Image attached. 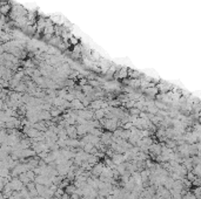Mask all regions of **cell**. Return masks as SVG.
Listing matches in <instances>:
<instances>
[{
  "mask_svg": "<svg viewBox=\"0 0 201 199\" xmlns=\"http://www.w3.org/2000/svg\"><path fill=\"white\" fill-rule=\"evenodd\" d=\"M118 126V120H108L106 118V122L102 125V129L106 130V131H109V132H113Z\"/></svg>",
  "mask_w": 201,
  "mask_h": 199,
  "instance_id": "1",
  "label": "cell"
},
{
  "mask_svg": "<svg viewBox=\"0 0 201 199\" xmlns=\"http://www.w3.org/2000/svg\"><path fill=\"white\" fill-rule=\"evenodd\" d=\"M10 185H11V187H12V190L13 191H20L25 185L21 183V180L18 178V177H13L11 180H10Z\"/></svg>",
  "mask_w": 201,
  "mask_h": 199,
  "instance_id": "2",
  "label": "cell"
},
{
  "mask_svg": "<svg viewBox=\"0 0 201 199\" xmlns=\"http://www.w3.org/2000/svg\"><path fill=\"white\" fill-rule=\"evenodd\" d=\"M111 142H112V132H109V131H103L100 136V143H102V144L106 145V147H108V145L111 144Z\"/></svg>",
  "mask_w": 201,
  "mask_h": 199,
  "instance_id": "3",
  "label": "cell"
},
{
  "mask_svg": "<svg viewBox=\"0 0 201 199\" xmlns=\"http://www.w3.org/2000/svg\"><path fill=\"white\" fill-rule=\"evenodd\" d=\"M114 78H118V80H124V78H127L128 77V68L126 67H123L120 69H118L114 75H113Z\"/></svg>",
  "mask_w": 201,
  "mask_h": 199,
  "instance_id": "4",
  "label": "cell"
},
{
  "mask_svg": "<svg viewBox=\"0 0 201 199\" xmlns=\"http://www.w3.org/2000/svg\"><path fill=\"white\" fill-rule=\"evenodd\" d=\"M66 134L68 136V138H78V134H76V125H67L65 128Z\"/></svg>",
  "mask_w": 201,
  "mask_h": 199,
  "instance_id": "5",
  "label": "cell"
},
{
  "mask_svg": "<svg viewBox=\"0 0 201 199\" xmlns=\"http://www.w3.org/2000/svg\"><path fill=\"white\" fill-rule=\"evenodd\" d=\"M70 105H71V109L73 110H82V109H86L84 107V104L81 103V101L78 99H74L72 102H70Z\"/></svg>",
  "mask_w": 201,
  "mask_h": 199,
  "instance_id": "6",
  "label": "cell"
},
{
  "mask_svg": "<svg viewBox=\"0 0 201 199\" xmlns=\"http://www.w3.org/2000/svg\"><path fill=\"white\" fill-rule=\"evenodd\" d=\"M112 159V162L115 164V165H119L121 163H124V158H123V153H118V152H114L112 155V157H109Z\"/></svg>",
  "mask_w": 201,
  "mask_h": 199,
  "instance_id": "7",
  "label": "cell"
},
{
  "mask_svg": "<svg viewBox=\"0 0 201 199\" xmlns=\"http://www.w3.org/2000/svg\"><path fill=\"white\" fill-rule=\"evenodd\" d=\"M80 89H81V92H82L85 95H91V94L94 93V88H93L92 86H89L88 83L85 84V86H82V87H80Z\"/></svg>",
  "mask_w": 201,
  "mask_h": 199,
  "instance_id": "8",
  "label": "cell"
},
{
  "mask_svg": "<svg viewBox=\"0 0 201 199\" xmlns=\"http://www.w3.org/2000/svg\"><path fill=\"white\" fill-rule=\"evenodd\" d=\"M105 115H106V113H105V109H97V110H94V120H101V118H103L105 117Z\"/></svg>",
  "mask_w": 201,
  "mask_h": 199,
  "instance_id": "9",
  "label": "cell"
},
{
  "mask_svg": "<svg viewBox=\"0 0 201 199\" xmlns=\"http://www.w3.org/2000/svg\"><path fill=\"white\" fill-rule=\"evenodd\" d=\"M76 126V134L78 136H84L87 134V129H86V125L85 124H78Z\"/></svg>",
  "mask_w": 201,
  "mask_h": 199,
  "instance_id": "10",
  "label": "cell"
},
{
  "mask_svg": "<svg viewBox=\"0 0 201 199\" xmlns=\"http://www.w3.org/2000/svg\"><path fill=\"white\" fill-rule=\"evenodd\" d=\"M88 164H91V165H94V164H97L98 162H100V159L95 156V155H88V158H87V161H86Z\"/></svg>",
  "mask_w": 201,
  "mask_h": 199,
  "instance_id": "11",
  "label": "cell"
},
{
  "mask_svg": "<svg viewBox=\"0 0 201 199\" xmlns=\"http://www.w3.org/2000/svg\"><path fill=\"white\" fill-rule=\"evenodd\" d=\"M46 186L45 185H41V184H35V190H37V192H38V196H43L44 193H45V191H46Z\"/></svg>",
  "mask_w": 201,
  "mask_h": 199,
  "instance_id": "12",
  "label": "cell"
},
{
  "mask_svg": "<svg viewBox=\"0 0 201 199\" xmlns=\"http://www.w3.org/2000/svg\"><path fill=\"white\" fill-rule=\"evenodd\" d=\"M102 132H103L102 128H93V129H91V130H89V132H88V134H91V135H93V136H98V137H100Z\"/></svg>",
  "mask_w": 201,
  "mask_h": 199,
  "instance_id": "13",
  "label": "cell"
},
{
  "mask_svg": "<svg viewBox=\"0 0 201 199\" xmlns=\"http://www.w3.org/2000/svg\"><path fill=\"white\" fill-rule=\"evenodd\" d=\"M76 189V185H74V184H71V183H70V184H68V185H67V186H66V187H65L64 190H65V192H66V193H68V195H72V193H74Z\"/></svg>",
  "mask_w": 201,
  "mask_h": 199,
  "instance_id": "14",
  "label": "cell"
},
{
  "mask_svg": "<svg viewBox=\"0 0 201 199\" xmlns=\"http://www.w3.org/2000/svg\"><path fill=\"white\" fill-rule=\"evenodd\" d=\"M158 111H159V109H158L154 104H153V105H148L147 109H146V113H148V114H151V115H156Z\"/></svg>",
  "mask_w": 201,
  "mask_h": 199,
  "instance_id": "15",
  "label": "cell"
},
{
  "mask_svg": "<svg viewBox=\"0 0 201 199\" xmlns=\"http://www.w3.org/2000/svg\"><path fill=\"white\" fill-rule=\"evenodd\" d=\"M128 76H131V78H139L141 74L138 72V70H132V69H128Z\"/></svg>",
  "mask_w": 201,
  "mask_h": 199,
  "instance_id": "16",
  "label": "cell"
},
{
  "mask_svg": "<svg viewBox=\"0 0 201 199\" xmlns=\"http://www.w3.org/2000/svg\"><path fill=\"white\" fill-rule=\"evenodd\" d=\"M185 178H186L187 180H189V182L192 183V182H194V180H195L197 178H199V177H197V176L193 174L192 171H188V172H187V174L185 176Z\"/></svg>",
  "mask_w": 201,
  "mask_h": 199,
  "instance_id": "17",
  "label": "cell"
},
{
  "mask_svg": "<svg viewBox=\"0 0 201 199\" xmlns=\"http://www.w3.org/2000/svg\"><path fill=\"white\" fill-rule=\"evenodd\" d=\"M67 89L66 88H61V89H59V90H56V96H59V97H61V99H64L66 95H67Z\"/></svg>",
  "mask_w": 201,
  "mask_h": 199,
  "instance_id": "18",
  "label": "cell"
},
{
  "mask_svg": "<svg viewBox=\"0 0 201 199\" xmlns=\"http://www.w3.org/2000/svg\"><path fill=\"white\" fill-rule=\"evenodd\" d=\"M64 193H65V190L58 186V189H56V190L54 191V196H53V197H55V198L59 199L60 197H61V196H62V195H64Z\"/></svg>",
  "mask_w": 201,
  "mask_h": 199,
  "instance_id": "19",
  "label": "cell"
},
{
  "mask_svg": "<svg viewBox=\"0 0 201 199\" xmlns=\"http://www.w3.org/2000/svg\"><path fill=\"white\" fill-rule=\"evenodd\" d=\"M93 148H94V145L88 142V143H86V144L82 147V150H84L85 152H87V153H91V151L93 150Z\"/></svg>",
  "mask_w": 201,
  "mask_h": 199,
  "instance_id": "20",
  "label": "cell"
},
{
  "mask_svg": "<svg viewBox=\"0 0 201 199\" xmlns=\"http://www.w3.org/2000/svg\"><path fill=\"white\" fill-rule=\"evenodd\" d=\"M192 172L195 174L197 177L200 178L201 174V170H200V164H197V165H193V169H192Z\"/></svg>",
  "mask_w": 201,
  "mask_h": 199,
  "instance_id": "21",
  "label": "cell"
},
{
  "mask_svg": "<svg viewBox=\"0 0 201 199\" xmlns=\"http://www.w3.org/2000/svg\"><path fill=\"white\" fill-rule=\"evenodd\" d=\"M18 178H19V179L21 180V183H23L24 185H26L27 183H29V182H31V180L28 179V177L26 176L25 172H24V174H19V176H18Z\"/></svg>",
  "mask_w": 201,
  "mask_h": 199,
  "instance_id": "22",
  "label": "cell"
},
{
  "mask_svg": "<svg viewBox=\"0 0 201 199\" xmlns=\"http://www.w3.org/2000/svg\"><path fill=\"white\" fill-rule=\"evenodd\" d=\"M134 107H135V101L128 100L126 103H124V108L125 109H131V108H134Z\"/></svg>",
  "mask_w": 201,
  "mask_h": 199,
  "instance_id": "23",
  "label": "cell"
},
{
  "mask_svg": "<svg viewBox=\"0 0 201 199\" xmlns=\"http://www.w3.org/2000/svg\"><path fill=\"white\" fill-rule=\"evenodd\" d=\"M56 144H58L59 149H65V148H66V139L58 138V141H56Z\"/></svg>",
  "mask_w": 201,
  "mask_h": 199,
  "instance_id": "24",
  "label": "cell"
},
{
  "mask_svg": "<svg viewBox=\"0 0 201 199\" xmlns=\"http://www.w3.org/2000/svg\"><path fill=\"white\" fill-rule=\"evenodd\" d=\"M68 42H70V45H72V46H76V45H79V39L76 38V36H70V39H68Z\"/></svg>",
  "mask_w": 201,
  "mask_h": 199,
  "instance_id": "25",
  "label": "cell"
},
{
  "mask_svg": "<svg viewBox=\"0 0 201 199\" xmlns=\"http://www.w3.org/2000/svg\"><path fill=\"white\" fill-rule=\"evenodd\" d=\"M191 159H192V163H193V165L200 164V156H199V155H195V156H191Z\"/></svg>",
  "mask_w": 201,
  "mask_h": 199,
  "instance_id": "26",
  "label": "cell"
},
{
  "mask_svg": "<svg viewBox=\"0 0 201 199\" xmlns=\"http://www.w3.org/2000/svg\"><path fill=\"white\" fill-rule=\"evenodd\" d=\"M139 113H140V110H139V109H136L135 107H134V108H131V109H128V114H129V115L138 116V115H139Z\"/></svg>",
  "mask_w": 201,
  "mask_h": 199,
  "instance_id": "27",
  "label": "cell"
},
{
  "mask_svg": "<svg viewBox=\"0 0 201 199\" xmlns=\"http://www.w3.org/2000/svg\"><path fill=\"white\" fill-rule=\"evenodd\" d=\"M182 197H183L185 199H197L195 198V196L193 195V192H192L191 190H188V191L185 193V196H182Z\"/></svg>",
  "mask_w": 201,
  "mask_h": 199,
  "instance_id": "28",
  "label": "cell"
},
{
  "mask_svg": "<svg viewBox=\"0 0 201 199\" xmlns=\"http://www.w3.org/2000/svg\"><path fill=\"white\" fill-rule=\"evenodd\" d=\"M66 178L70 180V182H74V179H76V174L73 171H68L67 174H66Z\"/></svg>",
  "mask_w": 201,
  "mask_h": 199,
  "instance_id": "29",
  "label": "cell"
},
{
  "mask_svg": "<svg viewBox=\"0 0 201 199\" xmlns=\"http://www.w3.org/2000/svg\"><path fill=\"white\" fill-rule=\"evenodd\" d=\"M78 82H79V86H80V87H82V86H85V84H87V83H88V78L80 76V80H79Z\"/></svg>",
  "mask_w": 201,
  "mask_h": 199,
  "instance_id": "30",
  "label": "cell"
},
{
  "mask_svg": "<svg viewBox=\"0 0 201 199\" xmlns=\"http://www.w3.org/2000/svg\"><path fill=\"white\" fill-rule=\"evenodd\" d=\"M74 99H76V96H74L73 94H71V93H67V95L64 97V100H66L67 102H72Z\"/></svg>",
  "mask_w": 201,
  "mask_h": 199,
  "instance_id": "31",
  "label": "cell"
},
{
  "mask_svg": "<svg viewBox=\"0 0 201 199\" xmlns=\"http://www.w3.org/2000/svg\"><path fill=\"white\" fill-rule=\"evenodd\" d=\"M91 56H92V59H93L94 61H98V60L100 59V56H99V54H98L97 52H92V53H91Z\"/></svg>",
  "mask_w": 201,
  "mask_h": 199,
  "instance_id": "32",
  "label": "cell"
},
{
  "mask_svg": "<svg viewBox=\"0 0 201 199\" xmlns=\"http://www.w3.org/2000/svg\"><path fill=\"white\" fill-rule=\"evenodd\" d=\"M132 126H133V123H132V122H127V123H125V124H123L121 128H123V129H125V130H129Z\"/></svg>",
  "mask_w": 201,
  "mask_h": 199,
  "instance_id": "33",
  "label": "cell"
},
{
  "mask_svg": "<svg viewBox=\"0 0 201 199\" xmlns=\"http://www.w3.org/2000/svg\"><path fill=\"white\" fill-rule=\"evenodd\" d=\"M59 199H70V195L65 192V193H64V195H62V196H61V197H60Z\"/></svg>",
  "mask_w": 201,
  "mask_h": 199,
  "instance_id": "34",
  "label": "cell"
},
{
  "mask_svg": "<svg viewBox=\"0 0 201 199\" xmlns=\"http://www.w3.org/2000/svg\"><path fill=\"white\" fill-rule=\"evenodd\" d=\"M35 199H45V198H44L43 196H37V197H35Z\"/></svg>",
  "mask_w": 201,
  "mask_h": 199,
  "instance_id": "35",
  "label": "cell"
},
{
  "mask_svg": "<svg viewBox=\"0 0 201 199\" xmlns=\"http://www.w3.org/2000/svg\"><path fill=\"white\" fill-rule=\"evenodd\" d=\"M79 199H88V197H80Z\"/></svg>",
  "mask_w": 201,
  "mask_h": 199,
  "instance_id": "36",
  "label": "cell"
}]
</instances>
